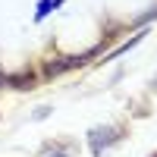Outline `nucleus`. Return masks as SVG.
Masks as SVG:
<instances>
[{
	"label": "nucleus",
	"mask_w": 157,
	"mask_h": 157,
	"mask_svg": "<svg viewBox=\"0 0 157 157\" xmlns=\"http://www.w3.org/2000/svg\"><path fill=\"white\" fill-rule=\"evenodd\" d=\"M110 141H116V129H94L91 132V151L101 154V145H110Z\"/></svg>",
	"instance_id": "obj_1"
},
{
	"label": "nucleus",
	"mask_w": 157,
	"mask_h": 157,
	"mask_svg": "<svg viewBox=\"0 0 157 157\" xmlns=\"http://www.w3.org/2000/svg\"><path fill=\"white\" fill-rule=\"evenodd\" d=\"M10 82L16 85V88H32V82H35V75H32V72H29V75H16V78H10Z\"/></svg>",
	"instance_id": "obj_2"
},
{
	"label": "nucleus",
	"mask_w": 157,
	"mask_h": 157,
	"mask_svg": "<svg viewBox=\"0 0 157 157\" xmlns=\"http://www.w3.org/2000/svg\"><path fill=\"white\" fill-rule=\"evenodd\" d=\"M50 157H69V154L66 151H57V154H50Z\"/></svg>",
	"instance_id": "obj_3"
}]
</instances>
